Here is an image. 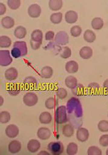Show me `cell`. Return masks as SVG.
<instances>
[{"label":"cell","mask_w":108,"mask_h":155,"mask_svg":"<svg viewBox=\"0 0 108 155\" xmlns=\"http://www.w3.org/2000/svg\"><path fill=\"white\" fill-rule=\"evenodd\" d=\"M67 90L63 88H61L57 91L56 93L57 97L61 99L65 98L67 95Z\"/></svg>","instance_id":"cell-39"},{"label":"cell","mask_w":108,"mask_h":155,"mask_svg":"<svg viewBox=\"0 0 108 155\" xmlns=\"http://www.w3.org/2000/svg\"><path fill=\"white\" fill-rule=\"evenodd\" d=\"M65 84L68 88L74 89L77 85V80L75 77L70 76L67 77L65 80Z\"/></svg>","instance_id":"cell-18"},{"label":"cell","mask_w":108,"mask_h":155,"mask_svg":"<svg viewBox=\"0 0 108 155\" xmlns=\"http://www.w3.org/2000/svg\"><path fill=\"white\" fill-rule=\"evenodd\" d=\"M42 32L39 29L35 30L32 33L30 43L32 49L37 50L40 48L42 43Z\"/></svg>","instance_id":"cell-1"},{"label":"cell","mask_w":108,"mask_h":155,"mask_svg":"<svg viewBox=\"0 0 108 155\" xmlns=\"http://www.w3.org/2000/svg\"><path fill=\"white\" fill-rule=\"evenodd\" d=\"M11 118V115L8 111H3L0 113V122L2 124L8 123L10 120Z\"/></svg>","instance_id":"cell-31"},{"label":"cell","mask_w":108,"mask_h":155,"mask_svg":"<svg viewBox=\"0 0 108 155\" xmlns=\"http://www.w3.org/2000/svg\"><path fill=\"white\" fill-rule=\"evenodd\" d=\"M90 136L88 130L84 128H79L77 131L76 137L79 141L84 142L87 141Z\"/></svg>","instance_id":"cell-6"},{"label":"cell","mask_w":108,"mask_h":155,"mask_svg":"<svg viewBox=\"0 0 108 155\" xmlns=\"http://www.w3.org/2000/svg\"><path fill=\"white\" fill-rule=\"evenodd\" d=\"M106 154L107 155H108V149L106 151Z\"/></svg>","instance_id":"cell-47"},{"label":"cell","mask_w":108,"mask_h":155,"mask_svg":"<svg viewBox=\"0 0 108 155\" xmlns=\"http://www.w3.org/2000/svg\"><path fill=\"white\" fill-rule=\"evenodd\" d=\"M55 41L60 45H65L69 42V36L66 32L60 31L56 35Z\"/></svg>","instance_id":"cell-8"},{"label":"cell","mask_w":108,"mask_h":155,"mask_svg":"<svg viewBox=\"0 0 108 155\" xmlns=\"http://www.w3.org/2000/svg\"><path fill=\"white\" fill-rule=\"evenodd\" d=\"M54 33L52 31H49L47 32L46 34L45 38L47 40H52L54 36Z\"/></svg>","instance_id":"cell-42"},{"label":"cell","mask_w":108,"mask_h":155,"mask_svg":"<svg viewBox=\"0 0 108 155\" xmlns=\"http://www.w3.org/2000/svg\"><path fill=\"white\" fill-rule=\"evenodd\" d=\"M78 150L77 144L74 143H70L67 147V153L69 155H74L77 153Z\"/></svg>","instance_id":"cell-29"},{"label":"cell","mask_w":108,"mask_h":155,"mask_svg":"<svg viewBox=\"0 0 108 155\" xmlns=\"http://www.w3.org/2000/svg\"><path fill=\"white\" fill-rule=\"evenodd\" d=\"M78 19L77 13L73 11L67 12L65 15V20L67 23L73 24L77 21Z\"/></svg>","instance_id":"cell-19"},{"label":"cell","mask_w":108,"mask_h":155,"mask_svg":"<svg viewBox=\"0 0 108 155\" xmlns=\"http://www.w3.org/2000/svg\"><path fill=\"white\" fill-rule=\"evenodd\" d=\"M0 6H1V15H3L4 14L6 11V6L3 4L0 3Z\"/></svg>","instance_id":"cell-43"},{"label":"cell","mask_w":108,"mask_h":155,"mask_svg":"<svg viewBox=\"0 0 108 155\" xmlns=\"http://www.w3.org/2000/svg\"><path fill=\"white\" fill-rule=\"evenodd\" d=\"M82 31L81 28L79 26H75L71 29L70 33L72 36L77 37L80 36Z\"/></svg>","instance_id":"cell-38"},{"label":"cell","mask_w":108,"mask_h":155,"mask_svg":"<svg viewBox=\"0 0 108 155\" xmlns=\"http://www.w3.org/2000/svg\"><path fill=\"white\" fill-rule=\"evenodd\" d=\"M21 87L20 85L17 83H12L8 85L7 91L9 94L13 96H15L20 93Z\"/></svg>","instance_id":"cell-16"},{"label":"cell","mask_w":108,"mask_h":155,"mask_svg":"<svg viewBox=\"0 0 108 155\" xmlns=\"http://www.w3.org/2000/svg\"><path fill=\"white\" fill-rule=\"evenodd\" d=\"M18 72L17 70L14 68L7 69L5 73V77L7 80L12 81L16 80L18 78Z\"/></svg>","instance_id":"cell-12"},{"label":"cell","mask_w":108,"mask_h":155,"mask_svg":"<svg viewBox=\"0 0 108 155\" xmlns=\"http://www.w3.org/2000/svg\"><path fill=\"white\" fill-rule=\"evenodd\" d=\"M21 147V143L18 140H14L11 142L8 145V150L12 154H15L19 152Z\"/></svg>","instance_id":"cell-13"},{"label":"cell","mask_w":108,"mask_h":155,"mask_svg":"<svg viewBox=\"0 0 108 155\" xmlns=\"http://www.w3.org/2000/svg\"><path fill=\"white\" fill-rule=\"evenodd\" d=\"M38 98L37 94L32 92L25 94L23 97V101L24 104L27 106L32 107L37 104Z\"/></svg>","instance_id":"cell-4"},{"label":"cell","mask_w":108,"mask_h":155,"mask_svg":"<svg viewBox=\"0 0 108 155\" xmlns=\"http://www.w3.org/2000/svg\"><path fill=\"white\" fill-rule=\"evenodd\" d=\"M47 149L53 155H60L63 152L64 146L61 142H51L48 145Z\"/></svg>","instance_id":"cell-3"},{"label":"cell","mask_w":108,"mask_h":155,"mask_svg":"<svg viewBox=\"0 0 108 155\" xmlns=\"http://www.w3.org/2000/svg\"><path fill=\"white\" fill-rule=\"evenodd\" d=\"M93 50L89 47L84 46L83 47L80 51V57L84 59H88L93 55Z\"/></svg>","instance_id":"cell-17"},{"label":"cell","mask_w":108,"mask_h":155,"mask_svg":"<svg viewBox=\"0 0 108 155\" xmlns=\"http://www.w3.org/2000/svg\"><path fill=\"white\" fill-rule=\"evenodd\" d=\"M55 120L57 123L60 124L66 123L67 121L65 106H62L57 108L55 112Z\"/></svg>","instance_id":"cell-2"},{"label":"cell","mask_w":108,"mask_h":155,"mask_svg":"<svg viewBox=\"0 0 108 155\" xmlns=\"http://www.w3.org/2000/svg\"><path fill=\"white\" fill-rule=\"evenodd\" d=\"M98 128L102 132H108V121L105 120L100 121L98 124Z\"/></svg>","instance_id":"cell-36"},{"label":"cell","mask_w":108,"mask_h":155,"mask_svg":"<svg viewBox=\"0 0 108 155\" xmlns=\"http://www.w3.org/2000/svg\"><path fill=\"white\" fill-rule=\"evenodd\" d=\"M37 81L32 77L27 78L24 80V85L25 89L27 90H32L34 89L37 85Z\"/></svg>","instance_id":"cell-14"},{"label":"cell","mask_w":108,"mask_h":155,"mask_svg":"<svg viewBox=\"0 0 108 155\" xmlns=\"http://www.w3.org/2000/svg\"><path fill=\"white\" fill-rule=\"evenodd\" d=\"M8 4L9 7L12 10L18 9L21 5V2L19 0H9Z\"/></svg>","instance_id":"cell-37"},{"label":"cell","mask_w":108,"mask_h":155,"mask_svg":"<svg viewBox=\"0 0 108 155\" xmlns=\"http://www.w3.org/2000/svg\"><path fill=\"white\" fill-rule=\"evenodd\" d=\"M62 19V14L61 12L53 13L50 17V20L54 24L61 23Z\"/></svg>","instance_id":"cell-32"},{"label":"cell","mask_w":108,"mask_h":155,"mask_svg":"<svg viewBox=\"0 0 108 155\" xmlns=\"http://www.w3.org/2000/svg\"><path fill=\"white\" fill-rule=\"evenodd\" d=\"M28 13L29 15L32 18H38L40 16L41 13V7L37 4L32 5L29 7Z\"/></svg>","instance_id":"cell-9"},{"label":"cell","mask_w":108,"mask_h":155,"mask_svg":"<svg viewBox=\"0 0 108 155\" xmlns=\"http://www.w3.org/2000/svg\"><path fill=\"white\" fill-rule=\"evenodd\" d=\"M53 71L52 68L50 66H45L43 68L41 71V76L44 78L49 79L53 76Z\"/></svg>","instance_id":"cell-22"},{"label":"cell","mask_w":108,"mask_h":155,"mask_svg":"<svg viewBox=\"0 0 108 155\" xmlns=\"http://www.w3.org/2000/svg\"><path fill=\"white\" fill-rule=\"evenodd\" d=\"M103 86L104 87L108 89V79L105 81L103 84Z\"/></svg>","instance_id":"cell-44"},{"label":"cell","mask_w":108,"mask_h":155,"mask_svg":"<svg viewBox=\"0 0 108 155\" xmlns=\"http://www.w3.org/2000/svg\"><path fill=\"white\" fill-rule=\"evenodd\" d=\"M74 129L70 124H67L64 125L62 128V133L64 136L67 137L73 136L74 134Z\"/></svg>","instance_id":"cell-21"},{"label":"cell","mask_w":108,"mask_h":155,"mask_svg":"<svg viewBox=\"0 0 108 155\" xmlns=\"http://www.w3.org/2000/svg\"><path fill=\"white\" fill-rule=\"evenodd\" d=\"M63 5L61 0H50L49 3V8L52 11H56L60 10Z\"/></svg>","instance_id":"cell-23"},{"label":"cell","mask_w":108,"mask_h":155,"mask_svg":"<svg viewBox=\"0 0 108 155\" xmlns=\"http://www.w3.org/2000/svg\"></svg>","instance_id":"cell-48"},{"label":"cell","mask_w":108,"mask_h":155,"mask_svg":"<svg viewBox=\"0 0 108 155\" xmlns=\"http://www.w3.org/2000/svg\"><path fill=\"white\" fill-rule=\"evenodd\" d=\"M99 143L103 147L108 146V134H105L101 137L99 139Z\"/></svg>","instance_id":"cell-40"},{"label":"cell","mask_w":108,"mask_h":155,"mask_svg":"<svg viewBox=\"0 0 108 155\" xmlns=\"http://www.w3.org/2000/svg\"><path fill=\"white\" fill-rule=\"evenodd\" d=\"M13 47L19 48L21 53V56L25 55L27 54L26 44L25 41H17L14 43Z\"/></svg>","instance_id":"cell-24"},{"label":"cell","mask_w":108,"mask_h":155,"mask_svg":"<svg viewBox=\"0 0 108 155\" xmlns=\"http://www.w3.org/2000/svg\"><path fill=\"white\" fill-rule=\"evenodd\" d=\"M79 66L75 61H68L66 64L65 68L67 72L70 74H74L78 71Z\"/></svg>","instance_id":"cell-15"},{"label":"cell","mask_w":108,"mask_h":155,"mask_svg":"<svg viewBox=\"0 0 108 155\" xmlns=\"http://www.w3.org/2000/svg\"><path fill=\"white\" fill-rule=\"evenodd\" d=\"M56 104L55 99L54 98L51 97L48 98L46 101L45 105L47 109L51 110L54 108Z\"/></svg>","instance_id":"cell-35"},{"label":"cell","mask_w":108,"mask_h":155,"mask_svg":"<svg viewBox=\"0 0 108 155\" xmlns=\"http://www.w3.org/2000/svg\"><path fill=\"white\" fill-rule=\"evenodd\" d=\"M2 24L3 27L6 28H11L15 25V21L11 17L6 16L2 18Z\"/></svg>","instance_id":"cell-26"},{"label":"cell","mask_w":108,"mask_h":155,"mask_svg":"<svg viewBox=\"0 0 108 155\" xmlns=\"http://www.w3.org/2000/svg\"><path fill=\"white\" fill-rule=\"evenodd\" d=\"M26 34V29L22 26H19L17 27L14 31V35L17 38L19 39L25 38Z\"/></svg>","instance_id":"cell-25"},{"label":"cell","mask_w":108,"mask_h":155,"mask_svg":"<svg viewBox=\"0 0 108 155\" xmlns=\"http://www.w3.org/2000/svg\"><path fill=\"white\" fill-rule=\"evenodd\" d=\"M92 26L93 29L99 30L103 27L104 23L103 20L100 18H96L92 21Z\"/></svg>","instance_id":"cell-28"},{"label":"cell","mask_w":108,"mask_h":155,"mask_svg":"<svg viewBox=\"0 0 108 155\" xmlns=\"http://www.w3.org/2000/svg\"><path fill=\"white\" fill-rule=\"evenodd\" d=\"M41 145L38 140L33 139L30 140L27 144V149L31 153L37 152L40 148Z\"/></svg>","instance_id":"cell-10"},{"label":"cell","mask_w":108,"mask_h":155,"mask_svg":"<svg viewBox=\"0 0 108 155\" xmlns=\"http://www.w3.org/2000/svg\"><path fill=\"white\" fill-rule=\"evenodd\" d=\"M52 120L51 114L47 112L42 113L39 117V121L42 124H49L51 122Z\"/></svg>","instance_id":"cell-20"},{"label":"cell","mask_w":108,"mask_h":155,"mask_svg":"<svg viewBox=\"0 0 108 155\" xmlns=\"http://www.w3.org/2000/svg\"><path fill=\"white\" fill-rule=\"evenodd\" d=\"M11 44V40L8 37L2 36L0 38V47L2 48H8Z\"/></svg>","instance_id":"cell-30"},{"label":"cell","mask_w":108,"mask_h":155,"mask_svg":"<svg viewBox=\"0 0 108 155\" xmlns=\"http://www.w3.org/2000/svg\"><path fill=\"white\" fill-rule=\"evenodd\" d=\"M83 36L84 40L90 43L93 42L96 39V35L95 33L89 29L85 31Z\"/></svg>","instance_id":"cell-27"},{"label":"cell","mask_w":108,"mask_h":155,"mask_svg":"<svg viewBox=\"0 0 108 155\" xmlns=\"http://www.w3.org/2000/svg\"><path fill=\"white\" fill-rule=\"evenodd\" d=\"M1 61L0 64L4 66H8L12 61V59L10 55V51L8 50H1Z\"/></svg>","instance_id":"cell-5"},{"label":"cell","mask_w":108,"mask_h":155,"mask_svg":"<svg viewBox=\"0 0 108 155\" xmlns=\"http://www.w3.org/2000/svg\"><path fill=\"white\" fill-rule=\"evenodd\" d=\"M4 99L1 96V106H2L4 103Z\"/></svg>","instance_id":"cell-46"},{"label":"cell","mask_w":108,"mask_h":155,"mask_svg":"<svg viewBox=\"0 0 108 155\" xmlns=\"http://www.w3.org/2000/svg\"><path fill=\"white\" fill-rule=\"evenodd\" d=\"M71 51L68 47H64L61 48L60 50V56L63 58L66 59L71 55Z\"/></svg>","instance_id":"cell-33"},{"label":"cell","mask_w":108,"mask_h":155,"mask_svg":"<svg viewBox=\"0 0 108 155\" xmlns=\"http://www.w3.org/2000/svg\"><path fill=\"white\" fill-rule=\"evenodd\" d=\"M11 54L13 57L16 58L21 56V51L17 47H13L11 51Z\"/></svg>","instance_id":"cell-41"},{"label":"cell","mask_w":108,"mask_h":155,"mask_svg":"<svg viewBox=\"0 0 108 155\" xmlns=\"http://www.w3.org/2000/svg\"><path fill=\"white\" fill-rule=\"evenodd\" d=\"M88 155H102V151L98 147L95 146L90 147L88 149Z\"/></svg>","instance_id":"cell-34"},{"label":"cell","mask_w":108,"mask_h":155,"mask_svg":"<svg viewBox=\"0 0 108 155\" xmlns=\"http://www.w3.org/2000/svg\"><path fill=\"white\" fill-rule=\"evenodd\" d=\"M19 130L16 125L11 124L7 127L5 130V134L10 138H14L17 137L19 134Z\"/></svg>","instance_id":"cell-7"},{"label":"cell","mask_w":108,"mask_h":155,"mask_svg":"<svg viewBox=\"0 0 108 155\" xmlns=\"http://www.w3.org/2000/svg\"><path fill=\"white\" fill-rule=\"evenodd\" d=\"M38 155H50V154H49V153L46 151H41L38 154Z\"/></svg>","instance_id":"cell-45"},{"label":"cell","mask_w":108,"mask_h":155,"mask_svg":"<svg viewBox=\"0 0 108 155\" xmlns=\"http://www.w3.org/2000/svg\"><path fill=\"white\" fill-rule=\"evenodd\" d=\"M51 131L48 128L41 127L39 128L37 132V136L40 139L45 140L48 139L51 136Z\"/></svg>","instance_id":"cell-11"}]
</instances>
